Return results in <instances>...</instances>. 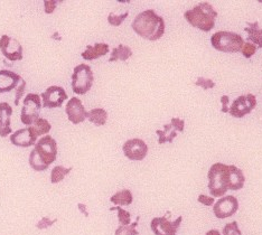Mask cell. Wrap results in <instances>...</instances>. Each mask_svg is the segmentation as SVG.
I'll list each match as a JSON object with an SVG mask.
<instances>
[{"instance_id":"cell-2","label":"cell","mask_w":262,"mask_h":235,"mask_svg":"<svg viewBox=\"0 0 262 235\" xmlns=\"http://www.w3.org/2000/svg\"><path fill=\"white\" fill-rule=\"evenodd\" d=\"M57 142L51 136H45L35 144L29 155V166L35 172H44L56 160Z\"/></svg>"},{"instance_id":"cell-26","label":"cell","mask_w":262,"mask_h":235,"mask_svg":"<svg viewBox=\"0 0 262 235\" xmlns=\"http://www.w3.org/2000/svg\"><path fill=\"white\" fill-rule=\"evenodd\" d=\"M34 129H35V131H36L37 136L47 135L51 131L52 125L46 119L39 117L36 121L34 122Z\"/></svg>"},{"instance_id":"cell-11","label":"cell","mask_w":262,"mask_h":235,"mask_svg":"<svg viewBox=\"0 0 262 235\" xmlns=\"http://www.w3.org/2000/svg\"><path fill=\"white\" fill-rule=\"evenodd\" d=\"M0 51H2L3 55L11 62L21 61L24 57L21 44L8 35H3L0 38Z\"/></svg>"},{"instance_id":"cell-31","label":"cell","mask_w":262,"mask_h":235,"mask_svg":"<svg viewBox=\"0 0 262 235\" xmlns=\"http://www.w3.org/2000/svg\"><path fill=\"white\" fill-rule=\"evenodd\" d=\"M257 46H255L254 44H252V43H244V45L242 46V48H241V53H242V55L246 57V58H251L254 54H255V52H257Z\"/></svg>"},{"instance_id":"cell-12","label":"cell","mask_w":262,"mask_h":235,"mask_svg":"<svg viewBox=\"0 0 262 235\" xmlns=\"http://www.w3.org/2000/svg\"><path fill=\"white\" fill-rule=\"evenodd\" d=\"M183 221L182 216L175 221H169L167 218H155L151 220L150 228L155 235H176Z\"/></svg>"},{"instance_id":"cell-22","label":"cell","mask_w":262,"mask_h":235,"mask_svg":"<svg viewBox=\"0 0 262 235\" xmlns=\"http://www.w3.org/2000/svg\"><path fill=\"white\" fill-rule=\"evenodd\" d=\"M133 56V51L129 46L120 44L118 47L113 48L111 53V57L109 58V62H116V61H127L128 58Z\"/></svg>"},{"instance_id":"cell-28","label":"cell","mask_w":262,"mask_h":235,"mask_svg":"<svg viewBox=\"0 0 262 235\" xmlns=\"http://www.w3.org/2000/svg\"><path fill=\"white\" fill-rule=\"evenodd\" d=\"M110 210H117L118 212V220L121 225H129L131 221V215L127 210L122 209L120 206L117 207H111Z\"/></svg>"},{"instance_id":"cell-27","label":"cell","mask_w":262,"mask_h":235,"mask_svg":"<svg viewBox=\"0 0 262 235\" xmlns=\"http://www.w3.org/2000/svg\"><path fill=\"white\" fill-rule=\"evenodd\" d=\"M138 222H139V218H137V221L133 224H129V225H121L119 226L115 235H138V231L136 230L137 225H138Z\"/></svg>"},{"instance_id":"cell-19","label":"cell","mask_w":262,"mask_h":235,"mask_svg":"<svg viewBox=\"0 0 262 235\" xmlns=\"http://www.w3.org/2000/svg\"><path fill=\"white\" fill-rule=\"evenodd\" d=\"M109 53V45L104 43H97L94 46H86V50L81 54V56L85 61H93L101 56H104Z\"/></svg>"},{"instance_id":"cell-15","label":"cell","mask_w":262,"mask_h":235,"mask_svg":"<svg viewBox=\"0 0 262 235\" xmlns=\"http://www.w3.org/2000/svg\"><path fill=\"white\" fill-rule=\"evenodd\" d=\"M37 137L38 136L36 131H35L34 126H27V128H23L14 132L10 136V142L17 147L28 148L34 146L37 140Z\"/></svg>"},{"instance_id":"cell-33","label":"cell","mask_w":262,"mask_h":235,"mask_svg":"<svg viewBox=\"0 0 262 235\" xmlns=\"http://www.w3.org/2000/svg\"><path fill=\"white\" fill-rule=\"evenodd\" d=\"M25 88H26V82L24 78L20 80V83L18 84V87H17V92H16V98H15V105H18L19 104V101L21 99V96L25 93Z\"/></svg>"},{"instance_id":"cell-25","label":"cell","mask_w":262,"mask_h":235,"mask_svg":"<svg viewBox=\"0 0 262 235\" xmlns=\"http://www.w3.org/2000/svg\"><path fill=\"white\" fill-rule=\"evenodd\" d=\"M72 172V168H65L63 166H56L53 168L51 174V182L52 184H58L59 182L68 176Z\"/></svg>"},{"instance_id":"cell-1","label":"cell","mask_w":262,"mask_h":235,"mask_svg":"<svg viewBox=\"0 0 262 235\" xmlns=\"http://www.w3.org/2000/svg\"><path fill=\"white\" fill-rule=\"evenodd\" d=\"M131 27L140 37L152 41L162 38L165 34L164 18L158 16L152 9H147L137 15Z\"/></svg>"},{"instance_id":"cell-3","label":"cell","mask_w":262,"mask_h":235,"mask_svg":"<svg viewBox=\"0 0 262 235\" xmlns=\"http://www.w3.org/2000/svg\"><path fill=\"white\" fill-rule=\"evenodd\" d=\"M184 17L190 26L199 28L202 32H210L215 26L217 11L208 3H200L193 9L185 11Z\"/></svg>"},{"instance_id":"cell-7","label":"cell","mask_w":262,"mask_h":235,"mask_svg":"<svg viewBox=\"0 0 262 235\" xmlns=\"http://www.w3.org/2000/svg\"><path fill=\"white\" fill-rule=\"evenodd\" d=\"M40 96L36 93H29L24 99V105L21 108L20 119L21 122L26 125L33 124L39 118L41 109Z\"/></svg>"},{"instance_id":"cell-38","label":"cell","mask_w":262,"mask_h":235,"mask_svg":"<svg viewBox=\"0 0 262 235\" xmlns=\"http://www.w3.org/2000/svg\"><path fill=\"white\" fill-rule=\"evenodd\" d=\"M205 235H221V233H220L217 230H211L208 231Z\"/></svg>"},{"instance_id":"cell-9","label":"cell","mask_w":262,"mask_h":235,"mask_svg":"<svg viewBox=\"0 0 262 235\" xmlns=\"http://www.w3.org/2000/svg\"><path fill=\"white\" fill-rule=\"evenodd\" d=\"M69 99L68 93L62 87L53 86L46 89V91L41 93V105L46 109H55L62 106L64 101Z\"/></svg>"},{"instance_id":"cell-4","label":"cell","mask_w":262,"mask_h":235,"mask_svg":"<svg viewBox=\"0 0 262 235\" xmlns=\"http://www.w3.org/2000/svg\"><path fill=\"white\" fill-rule=\"evenodd\" d=\"M229 166L221 162L213 164L208 170V190L212 197H222L229 190Z\"/></svg>"},{"instance_id":"cell-29","label":"cell","mask_w":262,"mask_h":235,"mask_svg":"<svg viewBox=\"0 0 262 235\" xmlns=\"http://www.w3.org/2000/svg\"><path fill=\"white\" fill-rule=\"evenodd\" d=\"M129 16V13L128 11H126L124 14H121V15H117L115 13H110L109 16H108V22L111 26H120L121 24L123 23V20L126 19V18Z\"/></svg>"},{"instance_id":"cell-13","label":"cell","mask_w":262,"mask_h":235,"mask_svg":"<svg viewBox=\"0 0 262 235\" xmlns=\"http://www.w3.org/2000/svg\"><path fill=\"white\" fill-rule=\"evenodd\" d=\"M122 150L124 156L128 159L134 161H141L146 158L148 154V146L144 140L135 138V139H130L124 142Z\"/></svg>"},{"instance_id":"cell-23","label":"cell","mask_w":262,"mask_h":235,"mask_svg":"<svg viewBox=\"0 0 262 235\" xmlns=\"http://www.w3.org/2000/svg\"><path fill=\"white\" fill-rule=\"evenodd\" d=\"M134 201V196L129 189H122L117 191L115 195L111 196L110 202L119 205V206H128Z\"/></svg>"},{"instance_id":"cell-8","label":"cell","mask_w":262,"mask_h":235,"mask_svg":"<svg viewBox=\"0 0 262 235\" xmlns=\"http://www.w3.org/2000/svg\"><path fill=\"white\" fill-rule=\"evenodd\" d=\"M255 106H257V98H255V95L249 93L236 98L229 109V112L232 117L241 119L247 114L251 113Z\"/></svg>"},{"instance_id":"cell-5","label":"cell","mask_w":262,"mask_h":235,"mask_svg":"<svg viewBox=\"0 0 262 235\" xmlns=\"http://www.w3.org/2000/svg\"><path fill=\"white\" fill-rule=\"evenodd\" d=\"M211 44L216 51L224 53L241 52L244 45L242 36L233 32H217L211 37Z\"/></svg>"},{"instance_id":"cell-20","label":"cell","mask_w":262,"mask_h":235,"mask_svg":"<svg viewBox=\"0 0 262 235\" xmlns=\"http://www.w3.org/2000/svg\"><path fill=\"white\" fill-rule=\"evenodd\" d=\"M229 189L230 190H240L243 188L246 177L241 169L234 165L229 166Z\"/></svg>"},{"instance_id":"cell-24","label":"cell","mask_w":262,"mask_h":235,"mask_svg":"<svg viewBox=\"0 0 262 235\" xmlns=\"http://www.w3.org/2000/svg\"><path fill=\"white\" fill-rule=\"evenodd\" d=\"M86 118L93 124L101 126L104 125L106 120H108V112L104 109H101V108H97V109H92L90 112H88Z\"/></svg>"},{"instance_id":"cell-35","label":"cell","mask_w":262,"mask_h":235,"mask_svg":"<svg viewBox=\"0 0 262 235\" xmlns=\"http://www.w3.org/2000/svg\"><path fill=\"white\" fill-rule=\"evenodd\" d=\"M198 201L199 203L205 205V206H212V205H214V197H208L206 195H200Z\"/></svg>"},{"instance_id":"cell-14","label":"cell","mask_w":262,"mask_h":235,"mask_svg":"<svg viewBox=\"0 0 262 235\" xmlns=\"http://www.w3.org/2000/svg\"><path fill=\"white\" fill-rule=\"evenodd\" d=\"M185 122L180 118H172L170 123L165 124L163 130H156L158 136V143L164 144L166 142L171 143L177 137V132H184Z\"/></svg>"},{"instance_id":"cell-32","label":"cell","mask_w":262,"mask_h":235,"mask_svg":"<svg viewBox=\"0 0 262 235\" xmlns=\"http://www.w3.org/2000/svg\"><path fill=\"white\" fill-rule=\"evenodd\" d=\"M195 86L198 87H202L203 88L205 91L208 89H213L214 87H215V83H214L212 80H210V78H205V77H199L198 80H196L195 82Z\"/></svg>"},{"instance_id":"cell-37","label":"cell","mask_w":262,"mask_h":235,"mask_svg":"<svg viewBox=\"0 0 262 235\" xmlns=\"http://www.w3.org/2000/svg\"><path fill=\"white\" fill-rule=\"evenodd\" d=\"M229 96L228 95H222L221 102H222V112L228 113L229 112Z\"/></svg>"},{"instance_id":"cell-21","label":"cell","mask_w":262,"mask_h":235,"mask_svg":"<svg viewBox=\"0 0 262 235\" xmlns=\"http://www.w3.org/2000/svg\"><path fill=\"white\" fill-rule=\"evenodd\" d=\"M247 25L248 27L244 28V31L248 34L247 39L249 40V43L252 41V44L262 48V28L259 26V23H247Z\"/></svg>"},{"instance_id":"cell-6","label":"cell","mask_w":262,"mask_h":235,"mask_svg":"<svg viewBox=\"0 0 262 235\" xmlns=\"http://www.w3.org/2000/svg\"><path fill=\"white\" fill-rule=\"evenodd\" d=\"M94 81L93 72L86 64H80L74 68L72 74V91L76 94L84 95L92 88Z\"/></svg>"},{"instance_id":"cell-18","label":"cell","mask_w":262,"mask_h":235,"mask_svg":"<svg viewBox=\"0 0 262 235\" xmlns=\"http://www.w3.org/2000/svg\"><path fill=\"white\" fill-rule=\"evenodd\" d=\"M13 116V108L7 102L0 103V137L5 138L11 134L10 118Z\"/></svg>"},{"instance_id":"cell-17","label":"cell","mask_w":262,"mask_h":235,"mask_svg":"<svg viewBox=\"0 0 262 235\" xmlns=\"http://www.w3.org/2000/svg\"><path fill=\"white\" fill-rule=\"evenodd\" d=\"M21 76L8 70L0 71V93L13 91L18 87Z\"/></svg>"},{"instance_id":"cell-34","label":"cell","mask_w":262,"mask_h":235,"mask_svg":"<svg viewBox=\"0 0 262 235\" xmlns=\"http://www.w3.org/2000/svg\"><path fill=\"white\" fill-rule=\"evenodd\" d=\"M55 222H57V220H53L52 221L50 218H43L37 223L36 227L38 228V230H44V228L51 227L53 224H54Z\"/></svg>"},{"instance_id":"cell-16","label":"cell","mask_w":262,"mask_h":235,"mask_svg":"<svg viewBox=\"0 0 262 235\" xmlns=\"http://www.w3.org/2000/svg\"><path fill=\"white\" fill-rule=\"evenodd\" d=\"M65 112H67L69 120L73 124L84 122V120L88 116L85 108L83 106L81 100L77 98H72L68 102L67 106H65Z\"/></svg>"},{"instance_id":"cell-10","label":"cell","mask_w":262,"mask_h":235,"mask_svg":"<svg viewBox=\"0 0 262 235\" xmlns=\"http://www.w3.org/2000/svg\"><path fill=\"white\" fill-rule=\"evenodd\" d=\"M237 209H239V202L234 196L229 195L217 200L213 206V213L217 219L223 220L233 216Z\"/></svg>"},{"instance_id":"cell-36","label":"cell","mask_w":262,"mask_h":235,"mask_svg":"<svg viewBox=\"0 0 262 235\" xmlns=\"http://www.w3.org/2000/svg\"><path fill=\"white\" fill-rule=\"evenodd\" d=\"M57 2H44V8L46 14H52L56 8Z\"/></svg>"},{"instance_id":"cell-30","label":"cell","mask_w":262,"mask_h":235,"mask_svg":"<svg viewBox=\"0 0 262 235\" xmlns=\"http://www.w3.org/2000/svg\"><path fill=\"white\" fill-rule=\"evenodd\" d=\"M222 235H242L237 222L234 221L232 223H229V224H226L222 231Z\"/></svg>"}]
</instances>
